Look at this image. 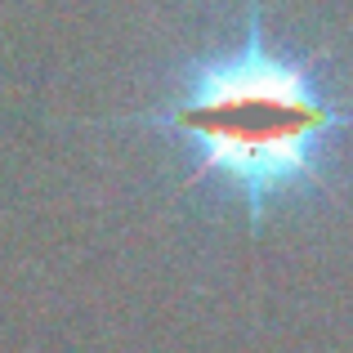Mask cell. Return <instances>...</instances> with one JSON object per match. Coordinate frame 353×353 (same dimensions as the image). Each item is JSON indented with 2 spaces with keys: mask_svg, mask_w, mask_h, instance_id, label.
Wrapping results in <instances>:
<instances>
[{
  "mask_svg": "<svg viewBox=\"0 0 353 353\" xmlns=\"http://www.w3.org/2000/svg\"><path fill=\"white\" fill-rule=\"evenodd\" d=\"M108 125L174 143L188 157L183 183L241 206L259 233L273 206L309 197L331 174L353 134V99L313 50L268 32L264 0H246L224 41L183 63L152 103Z\"/></svg>",
  "mask_w": 353,
  "mask_h": 353,
  "instance_id": "cell-1",
  "label": "cell"
}]
</instances>
